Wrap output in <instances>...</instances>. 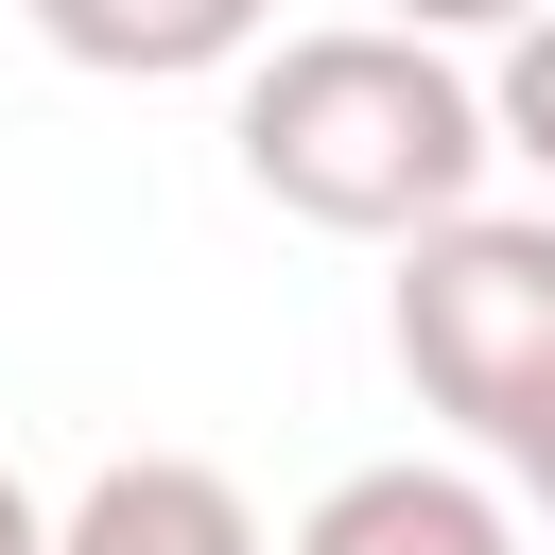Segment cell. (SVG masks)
<instances>
[{
	"label": "cell",
	"instance_id": "1",
	"mask_svg": "<svg viewBox=\"0 0 555 555\" xmlns=\"http://www.w3.org/2000/svg\"><path fill=\"white\" fill-rule=\"evenodd\" d=\"M243 191L330 225V243H416L451 208H486V87L451 69V35L399 17H330V35H260L243 52Z\"/></svg>",
	"mask_w": 555,
	"mask_h": 555
},
{
	"label": "cell",
	"instance_id": "2",
	"mask_svg": "<svg viewBox=\"0 0 555 555\" xmlns=\"http://www.w3.org/2000/svg\"><path fill=\"white\" fill-rule=\"evenodd\" d=\"M399 382L468 434V451H520L555 416V208H451L399 243Z\"/></svg>",
	"mask_w": 555,
	"mask_h": 555
},
{
	"label": "cell",
	"instance_id": "3",
	"mask_svg": "<svg viewBox=\"0 0 555 555\" xmlns=\"http://www.w3.org/2000/svg\"><path fill=\"white\" fill-rule=\"evenodd\" d=\"M278 555H520V503L486 486V468H434V451H399V468H347Z\"/></svg>",
	"mask_w": 555,
	"mask_h": 555
},
{
	"label": "cell",
	"instance_id": "4",
	"mask_svg": "<svg viewBox=\"0 0 555 555\" xmlns=\"http://www.w3.org/2000/svg\"><path fill=\"white\" fill-rule=\"evenodd\" d=\"M52 555H260V503L225 468H191V451H121V468L69 486Z\"/></svg>",
	"mask_w": 555,
	"mask_h": 555
},
{
	"label": "cell",
	"instance_id": "5",
	"mask_svg": "<svg viewBox=\"0 0 555 555\" xmlns=\"http://www.w3.org/2000/svg\"><path fill=\"white\" fill-rule=\"evenodd\" d=\"M17 17L104 87H191V69H243L278 35V0H17Z\"/></svg>",
	"mask_w": 555,
	"mask_h": 555
},
{
	"label": "cell",
	"instance_id": "6",
	"mask_svg": "<svg viewBox=\"0 0 555 555\" xmlns=\"http://www.w3.org/2000/svg\"><path fill=\"white\" fill-rule=\"evenodd\" d=\"M486 139H503V156H538V173H555V0H538V17H520V35H503V69H486Z\"/></svg>",
	"mask_w": 555,
	"mask_h": 555
},
{
	"label": "cell",
	"instance_id": "7",
	"mask_svg": "<svg viewBox=\"0 0 555 555\" xmlns=\"http://www.w3.org/2000/svg\"><path fill=\"white\" fill-rule=\"evenodd\" d=\"M382 17H399V35H520L538 0H382Z\"/></svg>",
	"mask_w": 555,
	"mask_h": 555
},
{
	"label": "cell",
	"instance_id": "8",
	"mask_svg": "<svg viewBox=\"0 0 555 555\" xmlns=\"http://www.w3.org/2000/svg\"><path fill=\"white\" fill-rule=\"evenodd\" d=\"M503 486H520V520H555V416H538V434L503 451Z\"/></svg>",
	"mask_w": 555,
	"mask_h": 555
},
{
	"label": "cell",
	"instance_id": "9",
	"mask_svg": "<svg viewBox=\"0 0 555 555\" xmlns=\"http://www.w3.org/2000/svg\"><path fill=\"white\" fill-rule=\"evenodd\" d=\"M0 555H52V520H35V486L0 468Z\"/></svg>",
	"mask_w": 555,
	"mask_h": 555
}]
</instances>
